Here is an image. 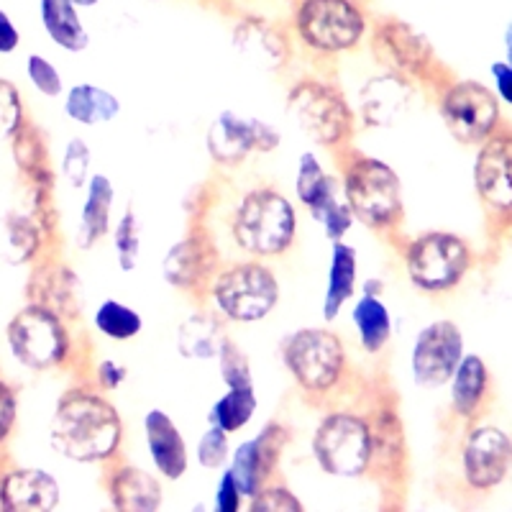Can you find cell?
I'll use <instances>...</instances> for the list:
<instances>
[{
	"instance_id": "6da1fadb",
	"label": "cell",
	"mask_w": 512,
	"mask_h": 512,
	"mask_svg": "<svg viewBox=\"0 0 512 512\" xmlns=\"http://www.w3.org/2000/svg\"><path fill=\"white\" fill-rule=\"evenodd\" d=\"M121 436L118 410L100 395L85 390L64 395L49 425L54 451L77 464L111 459L121 446Z\"/></svg>"
},
{
	"instance_id": "7a4b0ae2",
	"label": "cell",
	"mask_w": 512,
	"mask_h": 512,
	"mask_svg": "<svg viewBox=\"0 0 512 512\" xmlns=\"http://www.w3.org/2000/svg\"><path fill=\"white\" fill-rule=\"evenodd\" d=\"M295 208L277 190L246 192L231 216V236L251 256H277L295 239Z\"/></svg>"
},
{
	"instance_id": "3957f363",
	"label": "cell",
	"mask_w": 512,
	"mask_h": 512,
	"mask_svg": "<svg viewBox=\"0 0 512 512\" xmlns=\"http://www.w3.org/2000/svg\"><path fill=\"white\" fill-rule=\"evenodd\" d=\"M292 26L313 52L341 54L364 39L367 11L359 0H297Z\"/></svg>"
},
{
	"instance_id": "277c9868",
	"label": "cell",
	"mask_w": 512,
	"mask_h": 512,
	"mask_svg": "<svg viewBox=\"0 0 512 512\" xmlns=\"http://www.w3.org/2000/svg\"><path fill=\"white\" fill-rule=\"evenodd\" d=\"M351 213L372 228H390L402 216V185L390 164L359 157L349 164L344 180Z\"/></svg>"
},
{
	"instance_id": "5b68a950",
	"label": "cell",
	"mask_w": 512,
	"mask_h": 512,
	"mask_svg": "<svg viewBox=\"0 0 512 512\" xmlns=\"http://www.w3.org/2000/svg\"><path fill=\"white\" fill-rule=\"evenodd\" d=\"M210 297L218 313L236 323H256L267 318L280 300V285L267 267L256 262L233 264L210 282Z\"/></svg>"
},
{
	"instance_id": "8992f818",
	"label": "cell",
	"mask_w": 512,
	"mask_h": 512,
	"mask_svg": "<svg viewBox=\"0 0 512 512\" xmlns=\"http://www.w3.org/2000/svg\"><path fill=\"white\" fill-rule=\"evenodd\" d=\"M287 116L315 144H341L354 131V116L344 95L323 82L305 80L295 85L287 98Z\"/></svg>"
},
{
	"instance_id": "52a82bcc",
	"label": "cell",
	"mask_w": 512,
	"mask_h": 512,
	"mask_svg": "<svg viewBox=\"0 0 512 512\" xmlns=\"http://www.w3.org/2000/svg\"><path fill=\"white\" fill-rule=\"evenodd\" d=\"M313 454L333 477H361L372 466V428L356 415H328L315 428Z\"/></svg>"
},
{
	"instance_id": "ba28073f",
	"label": "cell",
	"mask_w": 512,
	"mask_h": 512,
	"mask_svg": "<svg viewBox=\"0 0 512 512\" xmlns=\"http://www.w3.org/2000/svg\"><path fill=\"white\" fill-rule=\"evenodd\" d=\"M8 346L24 367L41 372L67 359L70 333L57 313L29 303L8 323Z\"/></svg>"
},
{
	"instance_id": "9c48e42d",
	"label": "cell",
	"mask_w": 512,
	"mask_h": 512,
	"mask_svg": "<svg viewBox=\"0 0 512 512\" xmlns=\"http://www.w3.org/2000/svg\"><path fill=\"white\" fill-rule=\"evenodd\" d=\"M282 354L295 382L308 392H328L344 372V346L333 333L320 328L292 333Z\"/></svg>"
},
{
	"instance_id": "30bf717a",
	"label": "cell",
	"mask_w": 512,
	"mask_h": 512,
	"mask_svg": "<svg viewBox=\"0 0 512 512\" xmlns=\"http://www.w3.org/2000/svg\"><path fill=\"white\" fill-rule=\"evenodd\" d=\"M469 262H472L469 246L454 233H425L408 246L405 254L410 280L428 292L459 285Z\"/></svg>"
},
{
	"instance_id": "8fae6325",
	"label": "cell",
	"mask_w": 512,
	"mask_h": 512,
	"mask_svg": "<svg viewBox=\"0 0 512 512\" xmlns=\"http://www.w3.org/2000/svg\"><path fill=\"white\" fill-rule=\"evenodd\" d=\"M464 354L461 331L451 320L423 328L413 349V377L420 387H441L454 377Z\"/></svg>"
},
{
	"instance_id": "7c38bea8",
	"label": "cell",
	"mask_w": 512,
	"mask_h": 512,
	"mask_svg": "<svg viewBox=\"0 0 512 512\" xmlns=\"http://www.w3.org/2000/svg\"><path fill=\"white\" fill-rule=\"evenodd\" d=\"M280 146V134L256 118H241L223 111L208 128V152L221 164H239L249 152H272Z\"/></svg>"
},
{
	"instance_id": "4fadbf2b",
	"label": "cell",
	"mask_w": 512,
	"mask_h": 512,
	"mask_svg": "<svg viewBox=\"0 0 512 512\" xmlns=\"http://www.w3.org/2000/svg\"><path fill=\"white\" fill-rule=\"evenodd\" d=\"M497 100L477 82H459L441 103V116L459 141H482L497 123Z\"/></svg>"
},
{
	"instance_id": "5bb4252c",
	"label": "cell",
	"mask_w": 512,
	"mask_h": 512,
	"mask_svg": "<svg viewBox=\"0 0 512 512\" xmlns=\"http://www.w3.org/2000/svg\"><path fill=\"white\" fill-rule=\"evenodd\" d=\"M372 49L382 64L402 75H420L431 62V44L420 31L397 18H382L372 31Z\"/></svg>"
},
{
	"instance_id": "9a60e30c",
	"label": "cell",
	"mask_w": 512,
	"mask_h": 512,
	"mask_svg": "<svg viewBox=\"0 0 512 512\" xmlns=\"http://www.w3.org/2000/svg\"><path fill=\"white\" fill-rule=\"evenodd\" d=\"M287 446V431L282 425H267L262 433L251 441L241 443L233 454L231 472L233 482L239 487L244 497H254L256 489L264 487L269 474L274 472V466L280 461L282 451Z\"/></svg>"
},
{
	"instance_id": "2e32d148",
	"label": "cell",
	"mask_w": 512,
	"mask_h": 512,
	"mask_svg": "<svg viewBox=\"0 0 512 512\" xmlns=\"http://www.w3.org/2000/svg\"><path fill=\"white\" fill-rule=\"evenodd\" d=\"M218 249L205 231H192L167 251L164 277L177 290H198L216 277Z\"/></svg>"
},
{
	"instance_id": "e0dca14e",
	"label": "cell",
	"mask_w": 512,
	"mask_h": 512,
	"mask_svg": "<svg viewBox=\"0 0 512 512\" xmlns=\"http://www.w3.org/2000/svg\"><path fill=\"white\" fill-rule=\"evenodd\" d=\"M512 464V443L497 428H479L464 448V474L474 489H492Z\"/></svg>"
},
{
	"instance_id": "ac0fdd59",
	"label": "cell",
	"mask_w": 512,
	"mask_h": 512,
	"mask_svg": "<svg viewBox=\"0 0 512 512\" xmlns=\"http://www.w3.org/2000/svg\"><path fill=\"white\" fill-rule=\"evenodd\" d=\"M413 103V88L395 72L372 77L359 90L361 118L367 126L390 128L408 116Z\"/></svg>"
},
{
	"instance_id": "d6986e66",
	"label": "cell",
	"mask_w": 512,
	"mask_h": 512,
	"mask_svg": "<svg viewBox=\"0 0 512 512\" xmlns=\"http://www.w3.org/2000/svg\"><path fill=\"white\" fill-rule=\"evenodd\" d=\"M29 303L57 313L59 318H77L82 313V287L77 274L62 264H44L31 274Z\"/></svg>"
},
{
	"instance_id": "ffe728a7",
	"label": "cell",
	"mask_w": 512,
	"mask_h": 512,
	"mask_svg": "<svg viewBox=\"0 0 512 512\" xmlns=\"http://www.w3.org/2000/svg\"><path fill=\"white\" fill-rule=\"evenodd\" d=\"M59 505V484L41 469H16L0 479V507L8 512H47Z\"/></svg>"
},
{
	"instance_id": "44dd1931",
	"label": "cell",
	"mask_w": 512,
	"mask_h": 512,
	"mask_svg": "<svg viewBox=\"0 0 512 512\" xmlns=\"http://www.w3.org/2000/svg\"><path fill=\"white\" fill-rule=\"evenodd\" d=\"M477 190L489 205L512 208V136L487 141L474 167Z\"/></svg>"
},
{
	"instance_id": "7402d4cb",
	"label": "cell",
	"mask_w": 512,
	"mask_h": 512,
	"mask_svg": "<svg viewBox=\"0 0 512 512\" xmlns=\"http://www.w3.org/2000/svg\"><path fill=\"white\" fill-rule=\"evenodd\" d=\"M233 47L251 64L262 70H280L290 59L287 36L277 26L267 24L262 18H244L233 29Z\"/></svg>"
},
{
	"instance_id": "603a6c76",
	"label": "cell",
	"mask_w": 512,
	"mask_h": 512,
	"mask_svg": "<svg viewBox=\"0 0 512 512\" xmlns=\"http://www.w3.org/2000/svg\"><path fill=\"white\" fill-rule=\"evenodd\" d=\"M146 446L152 461L167 479H180L187 472V446L172 418L162 410H152L144 420Z\"/></svg>"
},
{
	"instance_id": "cb8c5ba5",
	"label": "cell",
	"mask_w": 512,
	"mask_h": 512,
	"mask_svg": "<svg viewBox=\"0 0 512 512\" xmlns=\"http://www.w3.org/2000/svg\"><path fill=\"white\" fill-rule=\"evenodd\" d=\"M111 500L116 510L152 512L162 507V487L144 469L121 466L111 479Z\"/></svg>"
},
{
	"instance_id": "d4e9b609",
	"label": "cell",
	"mask_w": 512,
	"mask_h": 512,
	"mask_svg": "<svg viewBox=\"0 0 512 512\" xmlns=\"http://www.w3.org/2000/svg\"><path fill=\"white\" fill-rule=\"evenodd\" d=\"M113 190L111 180L105 175H93L88 180V200L82 205V223L77 231V246L80 249H90L98 244L108 233L111 226V205H113Z\"/></svg>"
},
{
	"instance_id": "484cf974",
	"label": "cell",
	"mask_w": 512,
	"mask_h": 512,
	"mask_svg": "<svg viewBox=\"0 0 512 512\" xmlns=\"http://www.w3.org/2000/svg\"><path fill=\"white\" fill-rule=\"evenodd\" d=\"M228 338L223 333L221 323L213 315H190V318L177 328V351L185 359L192 361H210L218 359L223 344Z\"/></svg>"
},
{
	"instance_id": "4316f807",
	"label": "cell",
	"mask_w": 512,
	"mask_h": 512,
	"mask_svg": "<svg viewBox=\"0 0 512 512\" xmlns=\"http://www.w3.org/2000/svg\"><path fill=\"white\" fill-rule=\"evenodd\" d=\"M75 8L72 0H41V24L47 29L49 39L57 47L77 54L88 49L90 39Z\"/></svg>"
},
{
	"instance_id": "83f0119b",
	"label": "cell",
	"mask_w": 512,
	"mask_h": 512,
	"mask_svg": "<svg viewBox=\"0 0 512 512\" xmlns=\"http://www.w3.org/2000/svg\"><path fill=\"white\" fill-rule=\"evenodd\" d=\"M356 287V251L351 246L336 241L333 244L331 269H328V290L326 303H323V315L326 320H333L341 308L346 305Z\"/></svg>"
},
{
	"instance_id": "f1b7e54d",
	"label": "cell",
	"mask_w": 512,
	"mask_h": 512,
	"mask_svg": "<svg viewBox=\"0 0 512 512\" xmlns=\"http://www.w3.org/2000/svg\"><path fill=\"white\" fill-rule=\"evenodd\" d=\"M64 111H67L72 121L95 126V123L113 121L121 113V103L108 90L95 88V85H77L67 95Z\"/></svg>"
},
{
	"instance_id": "f546056e",
	"label": "cell",
	"mask_w": 512,
	"mask_h": 512,
	"mask_svg": "<svg viewBox=\"0 0 512 512\" xmlns=\"http://www.w3.org/2000/svg\"><path fill=\"white\" fill-rule=\"evenodd\" d=\"M13 157L18 169L29 177L34 185H52L47 164V146L41 139V131L31 123H21L13 134Z\"/></svg>"
},
{
	"instance_id": "4dcf8cb0",
	"label": "cell",
	"mask_w": 512,
	"mask_h": 512,
	"mask_svg": "<svg viewBox=\"0 0 512 512\" xmlns=\"http://www.w3.org/2000/svg\"><path fill=\"white\" fill-rule=\"evenodd\" d=\"M354 326L359 331L361 346L369 354H377L390 341V310H387V305L382 300H377V295H364L354 305Z\"/></svg>"
},
{
	"instance_id": "1f68e13d",
	"label": "cell",
	"mask_w": 512,
	"mask_h": 512,
	"mask_svg": "<svg viewBox=\"0 0 512 512\" xmlns=\"http://www.w3.org/2000/svg\"><path fill=\"white\" fill-rule=\"evenodd\" d=\"M454 410L459 415H472L487 390V367L479 356H466L454 372Z\"/></svg>"
},
{
	"instance_id": "d6a6232c",
	"label": "cell",
	"mask_w": 512,
	"mask_h": 512,
	"mask_svg": "<svg viewBox=\"0 0 512 512\" xmlns=\"http://www.w3.org/2000/svg\"><path fill=\"white\" fill-rule=\"evenodd\" d=\"M256 413L254 387H228L226 395L210 410V423L223 428L226 433L241 431Z\"/></svg>"
},
{
	"instance_id": "836d02e7",
	"label": "cell",
	"mask_w": 512,
	"mask_h": 512,
	"mask_svg": "<svg viewBox=\"0 0 512 512\" xmlns=\"http://www.w3.org/2000/svg\"><path fill=\"white\" fill-rule=\"evenodd\" d=\"M6 241H8V259L13 264H24L34 259L41 244V226L36 218L13 216L6 218Z\"/></svg>"
},
{
	"instance_id": "e575fe53",
	"label": "cell",
	"mask_w": 512,
	"mask_h": 512,
	"mask_svg": "<svg viewBox=\"0 0 512 512\" xmlns=\"http://www.w3.org/2000/svg\"><path fill=\"white\" fill-rule=\"evenodd\" d=\"M95 328L113 341H128L141 331V315L116 300H105L95 313Z\"/></svg>"
},
{
	"instance_id": "d590c367",
	"label": "cell",
	"mask_w": 512,
	"mask_h": 512,
	"mask_svg": "<svg viewBox=\"0 0 512 512\" xmlns=\"http://www.w3.org/2000/svg\"><path fill=\"white\" fill-rule=\"evenodd\" d=\"M310 213H313L315 221L323 226V231H326V236L331 241L344 239L346 231H349L351 223H354V213H351L349 203H338L333 187L318 200V203L310 205Z\"/></svg>"
},
{
	"instance_id": "8d00e7d4",
	"label": "cell",
	"mask_w": 512,
	"mask_h": 512,
	"mask_svg": "<svg viewBox=\"0 0 512 512\" xmlns=\"http://www.w3.org/2000/svg\"><path fill=\"white\" fill-rule=\"evenodd\" d=\"M297 195H300V200H303L305 205H315L318 203L323 195H326L328 190L333 187V182L328 180V175L323 172V167H320L318 159L313 157V154H303V159H300V167H297Z\"/></svg>"
},
{
	"instance_id": "74e56055",
	"label": "cell",
	"mask_w": 512,
	"mask_h": 512,
	"mask_svg": "<svg viewBox=\"0 0 512 512\" xmlns=\"http://www.w3.org/2000/svg\"><path fill=\"white\" fill-rule=\"evenodd\" d=\"M116 251H118V267L123 272H131L139 264V249H141V239H139V221H136L134 210H126V216L121 218V223L116 226Z\"/></svg>"
},
{
	"instance_id": "f35d334b",
	"label": "cell",
	"mask_w": 512,
	"mask_h": 512,
	"mask_svg": "<svg viewBox=\"0 0 512 512\" xmlns=\"http://www.w3.org/2000/svg\"><path fill=\"white\" fill-rule=\"evenodd\" d=\"M218 364H221V374L228 387H251L249 359H246L239 346L226 341L221 354H218Z\"/></svg>"
},
{
	"instance_id": "ab89813d",
	"label": "cell",
	"mask_w": 512,
	"mask_h": 512,
	"mask_svg": "<svg viewBox=\"0 0 512 512\" xmlns=\"http://www.w3.org/2000/svg\"><path fill=\"white\" fill-rule=\"evenodd\" d=\"M62 172L64 180L70 182V187H82L88 182V172H90V149L88 144L82 139H72L64 149V159H62Z\"/></svg>"
},
{
	"instance_id": "60d3db41",
	"label": "cell",
	"mask_w": 512,
	"mask_h": 512,
	"mask_svg": "<svg viewBox=\"0 0 512 512\" xmlns=\"http://www.w3.org/2000/svg\"><path fill=\"white\" fill-rule=\"evenodd\" d=\"M21 123H24L21 95H18V90L13 88L11 82L0 80V139L16 134V128Z\"/></svg>"
},
{
	"instance_id": "b9f144b4",
	"label": "cell",
	"mask_w": 512,
	"mask_h": 512,
	"mask_svg": "<svg viewBox=\"0 0 512 512\" xmlns=\"http://www.w3.org/2000/svg\"><path fill=\"white\" fill-rule=\"evenodd\" d=\"M254 512H297L303 510V502L285 487H259L251 497Z\"/></svg>"
},
{
	"instance_id": "7bdbcfd3",
	"label": "cell",
	"mask_w": 512,
	"mask_h": 512,
	"mask_svg": "<svg viewBox=\"0 0 512 512\" xmlns=\"http://www.w3.org/2000/svg\"><path fill=\"white\" fill-rule=\"evenodd\" d=\"M228 459V433L218 425H210L205 436L200 438L198 461L205 469H221Z\"/></svg>"
},
{
	"instance_id": "ee69618b",
	"label": "cell",
	"mask_w": 512,
	"mask_h": 512,
	"mask_svg": "<svg viewBox=\"0 0 512 512\" xmlns=\"http://www.w3.org/2000/svg\"><path fill=\"white\" fill-rule=\"evenodd\" d=\"M26 67H29V80L34 82V88L39 90L41 95L57 98V95L62 93V77H59L57 67H54L52 62H47V59L39 57V54H31Z\"/></svg>"
},
{
	"instance_id": "f6af8a7d",
	"label": "cell",
	"mask_w": 512,
	"mask_h": 512,
	"mask_svg": "<svg viewBox=\"0 0 512 512\" xmlns=\"http://www.w3.org/2000/svg\"><path fill=\"white\" fill-rule=\"evenodd\" d=\"M16 425V395L3 379H0V443L11 436Z\"/></svg>"
},
{
	"instance_id": "bcb514c9",
	"label": "cell",
	"mask_w": 512,
	"mask_h": 512,
	"mask_svg": "<svg viewBox=\"0 0 512 512\" xmlns=\"http://www.w3.org/2000/svg\"><path fill=\"white\" fill-rule=\"evenodd\" d=\"M241 505V492L233 482L231 472H223L221 484H218V492H216V510L218 512H236Z\"/></svg>"
},
{
	"instance_id": "7dc6e473",
	"label": "cell",
	"mask_w": 512,
	"mask_h": 512,
	"mask_svg": "<svg viewBox=\"0 0 512 512\" xmlns=\"http://www.w3.org/2000/svg\"><path fill=\"white\" fill-rule=\"evenodd\" d=\"M126 379V369L116 361H100L98 364V384L103 390H116Z\"/></svg>"
},
{
	"instance_id": "c3c4849f",
	"label": "cell",
	"mask_w": 512,
	"mask_h": 512,
	"mask_svg": "<svg viewBox=\"0 0 512 512\" xmlns=\"http://www.w3.org/2000/svg\"><path fill=\"white\" fill-rule=\"evenodd\" d=\"M18 41H21L18 29L6 16V11H0V54H11L18 47Z\"/></svg>"
},
{
	"instance_id": "681fc988",
	"label": "cell",
	"mask_w": 512,
	"mask_h": 512,
	"mask_svg": "<svg viewBox=\"0 0 512 512\" xmlns=\"http://www.w3.org/2000/svg\"><path fill=\"white\" fill-rule=\"evenodd\" d=\"M492 75L497 80V90H500L502 98L512 105V67L510 64L495 62L492 64Z\"/></svg>"
},
{
	"instance_id": "f907efd6",
	"label": "cell",
	"mask_w": 512,
	"mask_h": 512,
	"mask_svg": "<svg viewBox=\"0 0 512 512\" xmlns=\"http://www.w3.org/2000/svg\"><path fill=\"white\" fill-rule=\"evenodd\" d=\"M505 44H507V57H510V67H512V21L505 31Z\"/></svg>"
},
{
	"instance_id": "816d5d0a",
	"label": "cell",
	"mask_w": 512,
	"mask_h": 512,
	"mask_svg": "<svg viewBox=\"0 0 512 512\" xmlns=\"http://www.w3.org/2000/svg\"><path fill=\"white\" fill-rule=\"evenodd\" d=\"M72 3H75V6H82V8H90V6H95V3H100V0H72Z\"/></svg>"
}]
</instances>
